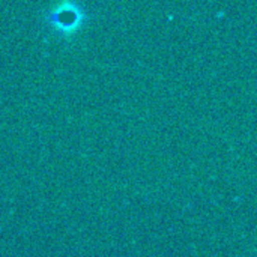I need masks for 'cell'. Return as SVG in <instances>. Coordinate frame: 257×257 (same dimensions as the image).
Here are the masks:
<instances>
[{
    "label": "cell",
    "mask_w": 257,
    "mask_h": 257,
    "mask_svg": "<svg viewBox=\"0 0 257 257\" xmlns=\"http://www.w3.org/2000/svg\"><path fill=\"white\" fill-rule=\"evenodd\" d=\"M84 14L78 5L74 3H60L47 15V21L56 30L69 33L74 32L83 21Z\"/></svg>",
    "instance_id": "cell-1"
}]
</instances>
